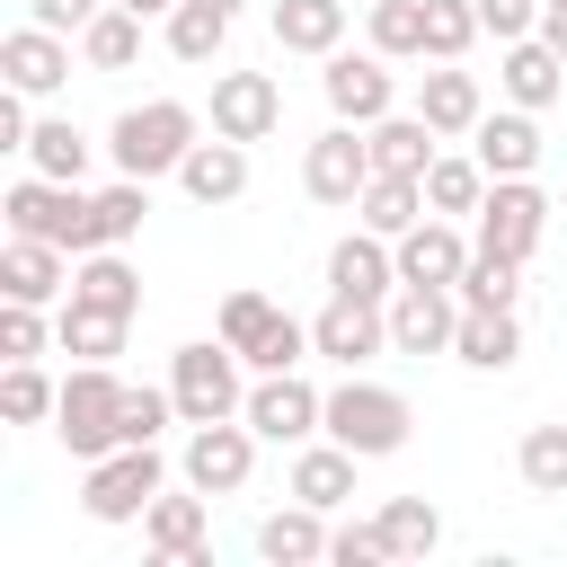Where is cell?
Here are the masks:
<instances>
[{
	"instance_id": "cell-54",
	"label": "cell",
	"mask_w": 567,
	"mask_h": 567,
	"mask_svg": "<svg viewBox=\"0 0 567 567\" xmlns=\"http://www.w3.org/2000/svg\"><path fill=\"white\" fill-rule=\"evenodd\" d=\"M558 204H567V195H558Z\"/></svg>"
},
{
	"instance_id": "cell-46",
	"label": "cell",
	"mask_w": 567,
	"mask_h": 567,
	"mask_svg": "<svg viewBox=\"0 0 567 567\" xmlns=\"http://www.w3.org/2000/svg\"><path fill=\"white\" fill-rule=\"evenodd\" d=\"M168 416H177V390H168V381H159V390H151V381H124V443H159Z\"/></svg>"
},
{
	"instance_id": "cell-2",
	"label": "cell",
	"mask_w": 567,
	"mask_h": 567,
	"mask_svg": "<svg viewBox=\"0 0 567 567\" xmlns=\"http://www.w3.org/2000/svg\"><path fill=\"white\" fill-rule=\"evenodd\" d=\"M0 221L27 230V239H53V248H71V257L106 248V239H97V195H80V186H62V177H35V168L0 195Z\"/></svg>"
},
{
	"instance_id": "cell-15",
	"label": "cell",
	"mask_w": 567,
	"mask_h": 567,
	"mask_svg": "<svg viewBox=\"0 0 567 567\" xmlns=\"http://www.w3.org/2000/svg\"><path fill=\"white\" fill-rule=\"evenodd\" d=\"M284 124V89H275V71H221L213 80V133H230V142H266Z\"/></svg>"
},
{
	"instance_id": "cell-6",
	"label": "cell",
	"mask_w": 567,
	"mask_h": 567,
	"mask_svg": "<svg viewBox=\"0 0 567 567\" xmlns=\"http://www.w3.org/2000/svg\"><path fill=\"white\" fill-rule=\"evenodd\" d=\"M159 487H168V470H159V443H115V452H97V461H89V478H80V505H89V523H142Z\"/></svg>"
},
{
	"instance_id": "cell-18",
	"label": "cell",
	"mask_w": 567,
	"mask_h": 567,
	"mask_svg": "<svg viewBox=\"0 0 567 567\" xmlns=\"http://www.w3.org/2000/svg\"><path fill=\"white\" fill-rule=\"evenodd\" d=\"M390 248H399V284H461V266H470V248H478V239H461V221L425 213V221H416V230H399Z\"/></svg>"
},
{
	"instance_id": "cell-40",
	"label": "cell",
	"mask_w": 567,
	"mask_h": 567,
	"mask_svg": "<svg viewBox=\"0 0 567 567\" xmlns=\"http://www.w3.org/2000/svg\"><path fill=\"white\" fill-rule=\"evenodd\" d=\"M142 221H151V177H115L97 195V239L124 248V239H142Z\"/></svg>"
},
{
	"instance_id": "cell-33",
	"label": "cell",
	"mask_w": 567,
	"mask_h": 567,
	"mask_svg": "<svg viewBox=\"0 0 567 567\" xmlns=\"http://www.w3.org/2000/svg\"><path fill=\"white\" fill-rule=\"evenodd\" d=\"M80 62H89V71H133V62H142V18H133L124 0H106V9L80 27Z\"/></svg>"
},
{
	"instance_id": "cell-44",
	"label": "cell",
	"mask_w": 567,
	"mask_h": 567,
	"mask_svg": "<svg viewBox=\"0 0 567 567\" xmlns=\"http://www.w3.org/2000/svg\"><path fill=\"white\" fill-rule=\"evenodd\" d=\"M301 354H319V346H310V319L275 310V328L248 346V372H301Z\"/></svg>"
},
{
	"instance_id": "cell-52",
	"label": "cell",
	"mask_w": 567,
	"mask_h": 567,
	"mask_svg": "<svg viewBox=\"0 0 567 567\" xmlns=\"http://www.w3.org/2000/svg\"><path fill=\"white\" fill-rule=\"evenodd\" d=\"M124 9H133V18H168L177 0H124Z\"/></svg>"
},
{
	"instance_id": "cell-27",
	"label": "cell",
	"mask_w": 567,
	"mask_h": 567,
	"mask_svg": "<svg viewBox=\"0 0 567 567\" xmlns=\"http://www.w3.org/2000/svg\"><path fill=\"white\" fill-rule=\"evenodd\" d=\"M363 133H372V168H390V177H425L434 168V142H443L425 115H399V106L381 124H363Z\"/></svg>"
},
{
	"instance_id": "cell-1",
	"label": "cell",
	"mask_w": 567,
	"mask_h": 567,
	"mask_svg": "<svg viewBox=\"0 0 567 567\" xmlns=\"http://www.w3.org/2000/svg\"><path fill=\"white\" fill-rule=\"evenodd\" d=\"M204 142V115L186 97H151V106H124L106 124V159L115 177H177V159Z\"/></svg>"
},
{
	"instance_id": "cell-5",
	"label": "cell",
	"mask_w": 567,
	"mask_h": 567,
	"mask_svg": "<svg viewBox=\"0 0 567 567\" xmlns=\"http://www.w3.org/2000/svg\"><path fill=\"white\" fill-rule=\"evenodd\" d=\"M239 346H221V337H195V346H177L168 354V390H177V425H213V416H239L248 408V390H239Z\"/></svg>"
},
{
	"instance_id": "cell-29",
	"label": "cell",
	"mask_w": 567,
	"mask_h": 567,
	"mask_svg": "<svg viewBox=\"0 0 567 567\" xmlns=\"http://www.w3.org/2000/svg\"><path fill=\"white\" fill-rule=\"evenodd\" d=\"M71 301H89V310H115V319H133L142 310V275L115 257V248H89L80 266H71Z\"/></svg>"
},
{
	"instance_id": "cell-50",
	"label": "cell",
	"mask_w": 567,
	"mask_h": 567,
	"mask_svg": "<svg viewBox=\"0 0 567 567\" xmlns=\"http://www.w3.org/2000/svg\"><path fill=\"white\" fill-rule=\"evenodd\" d=\"M35 115H27V89H0V151H27Z\"/></svg>"
},
{
	"instance_id": "cell-22",
	"label": "cell",
	"mask_w": 567,
	"mask_h": 567,
	"mask_svg": "<svg viewBox=\"0 0 567 567\" xmlns=\"http://www.w3.org/2000/svg\"><path fill=\"white\" fill-rule=\"evenodd\" d=\"M177 186L213 213V204H239L248 195V142H230V133H213V142H195L186 159H177Z\"/></svg>"
},
{
	"instance_id": "cell-53",
	"label": "cell",
	"mask_w": 567,
	"mask_h": 567,
	"mask_svg": "<svg viewBox=\"0 0 567 567\" xmlns=\"http://www.w3.org/2000/svg\"><path fill=\"white\" fill-rule=\"evenodd\" d=\"M540 9H567V0H540Z\"/></svg>"
},
{
	"instance_id": "cell-11",
	"label": "cell",
	"mask_w": 567,
	"mask_h": 567,
	"mask_svg": "<svg viewBox=\"0 0 567 567\" xmlns=\"http://www.w3.org/2000/svg\"><path fill=\"white\" fill-rule=\"evenodd\" d=\"M549 213H558V204H549L532 177H496V186H487V204H478V248H496V257H523V266H532V248H540Z\"/></svg>"
},
{
	"instance_id": "cell-35",
	"label": "cell",
	"mask_w": 567,
	"mask_h": 567,
	"mask_svg": "<svg viewBox=\"0 0 567 567\" xmlns=\"http://www.w3.org/2000/svg\"><path fill=\"white\" fill-rule=\"evenodd\" d=\"M461 310H514V292H523V257H496V248H470V266H461Z\"/></svg>"
},
{
	"instance_id": "cell-20",
	"label": "cell",
	"mask_w": 567,
	"mask_h": 567,
	"mask_svg": "<svg viewBox=\"0 0 567 567\" xmlns=\"http://www.w3.org/2000/svg\"><path fill=\"white\" fill-rule=\"evenodd\" d=\"M496 89H505V106H558V89H567V62H558V44L549 35H514L505 44V62H496Z\"/></svg>"
},
{
	"instance_id": "cell-14",
	"label": "cell",
	"mask_w": 567,
	"mask_h": 567,
	"mask_svg": "<svg viewBox=\"0 0 567 567\" xmlns=\"http://www.w3.org/2000/svg\"><path fill=\"white\" fill-rule=\"evenodd\" d=\"M142 540H151V558H168V567H204L213 558V514H204V487H186V496H151V514H142Z\"/></svg>"
},
{
	"instance_id": "cell-36",
	"label": "cell",
	"mask_w": 567,
	"mask_h": 567,
	"mask_svg": "<svg viewBox=\"0 0 567 567\" xmlns=\"http://www.w3.org/2000/svg\"><path fill=\"white\" fill-rule=\"evenodd\" d=\"M221 35H230V9H213V0H177L168 9V53L177 62H213Z\"/></svg>"
},
{
	"instance_id": "cell-30",
	"label": "cell",
	"mask_w": 567,
	"mask_h": 567,
	"mask_svg": "<svg viewBox=\"0 0 567 567\" xmlns=\"http://www.w3.org/2000/svg\"><path fill=\"white\" fill-rule=\"evenodd\" d=\"M257 558H275V567H310V558H328V523H319V505H284V514H266L257 523Z\"/></svg>"
},
{
	"instance_id": "cell-23",
	"label": "cell",
	"mask_w": 567,
	"mask_h": 567,
	"mask_svg": "<svg viewBox=\"0 0 567 567\" xmlns=\"http://www.w3.org/2000/svg\"><path fill=\"white\" fill-rule=\"evenodd\" d=\"M416 115L452 142V133H470L478 115H487V97H478V71H461V62H434L425 80H416Z\"/></svg>"
},
{
	"instance_id": "cell-10",
	"label": "cell",
	"mask_w": 567,
	"mask_h": 567,
	"mask_svg": "<svg viewBox=\"0 0 567 567\" xmlns=\"http://www.w3.org/2000/svg\"><path fill=\"white\" fill-rule=\"evenodd\" d=\"M239 416L257 425V443H310L328 425V390H310L301 372H257Z\"/></svg>"
},
{
	"instance_id": "cell-9",
	"label": "cell",
	"mask_w": 567,
	"mask_h": 567,
	"mask_svg": "<svg viewBox=\"0 0 567 567\" xmlns=\"http://www.w3.org/2000/svg\"><path fill=\"white\" fill-rule=\"evenodd\" d=\"M372 186V133L363 124H328L310 151H301V195L310 204H346L354 213V195Z\"/></svg>"
},
{
	"instance_id": "cell-42",
	"label": "cell",
	"mask_w": 567,
	"mask_h": 567,
	"mask_svg": "<svg viewBox=\"0 0 567 567\" xmlns=\"http://www.w3.org/2000/svg\"><path fill=\"white\" fill-rule=\"evenodd\" d=\"M53 399H62V381H44L35 363H9V372H0V416H9V425H44Z\"/></svg>"
},
{
	"instance_id": "cell-3",
	"label": "cell",
	"mask_w": 567,
	"mask_h": 567,
	"mask_svg": "<svg viewBox=\"0 0 567 567\" xmlns=\"http://www.w3.org/2000/svg\"><path fill=\"white\" fill-rule=\"evenodd\" d=\"M53 434H62V452L89 470L97 452H115L124 443V381H115V363H80L71 381H62V399H53Z\"/></svg>"
},
{
	"instance_id": "cell-41",
	"label": "cell",
	"mask_w": 567,
	"mask_h": 567,
	"mask_svg": "<svg viewBox=\"0 0 567 567\" xmlns=\"http://www.w3.org/2000/svg\"><path fill=\"white\" fill-rule=\"evenodd\" d=\"M478 35H487V27H478L470 0H425V62H461Z\"/></svg>"
},
{
	"instance_id": "cell-45",
	"label": "cell",
	"mask_w": 567,
	"mask_h": 567,
	"mask_svg": "<svg viewBox=\"0 0 567 567\" xmlns=\"http://www.w3.org/2000/svg\"><path fill=\"white\" fill-rule=\"evenodd\" d=\"M44 346H53L44 301H0V354H9V363H35Z\"/></svg>"
},
{
	"instance_id": "cell-48",
	"label": "cell",
	"mask_w": 567,
	"mask_h": 567,
	"mask_svg": "<svg viewBox=\"0 0 567 567\" xmlns=\"http://www.w3.org/2000/svg\"><path fill=\"white\" fill-rule=\"evenodd\" d=\"M478 9V27L496 35V44H514V35H540V0H470Z\"/></svg>"
},
{
	"instance_id": "cell-4",
	"label": "cell",
	"mask_w": 567,
	"mask_h": 567,
	"mask_svg": "<svg viewBox=\"0 0 567 567\" xmlns=\"http://www.w3.org/2000/svg\"><path fill=\"white\" fill-rule=\"evenodd\" d=\"M408 399L390 390V381H363V372H346L337 390H328V425L319 434H337L346 452H363V461H390L399 443H408Z\"/></svg>"
},
{
	"instance_id": "cell-21",
	"label": "cell",
	"mask_w": 567,
	"mask_h": 567,
	"mask_svg": "<svg viewBox=\"0 0 567 567\" xmlns=\"http://www.w3.org/2000/svg\"><path fill=\"white\" fill-rule=\"evenodd\" d=\"M470 151H478L487 177H532V168H540V115H532V106L478 115V124H470Z\"/></svg>"
},
{
	"instance_id": "cell-19",
	"label": "cell",
	"mask_w": 567,
	"mask_h": 567,
	"mask_svg": "<svg viewBox=\"0 0 567 567\" xmlns=\"http://www.w3.org/2000/svg\"><path fill=\"white\" fill-rule=\"evenodd\" d=\"M328 292H363V301H390L399 292V248L381 239V230H346L337 248H328Z\"/></svg>"
},
{
	"instance_id": "cell-34",
	"label": "cell",
	"mask_w": 567,
	"mask_h": 567,
	"mask_svg": "<svg viewBox=\"0 0 567 567\" xmlns=\"http://www.w3.org/2000/svg\"><path fill=\"white\" fill-rule=\"evenodd\" d=\"M487 186H496V177L478 168V151H470V159H443V151H434V168H425V213L461 221V213H478V204H487Z\"/></svg>"
},
{
	"instance_id": "cell-31",
	"label": "cell",
	"mask_w": 567,
	"mask_h": 567,
	"mask_svg": "<svg viewBox=\"0 0 567 567\" xmlns=\"http://www.w3.org/2000/svg\"><path fill=\"white\" fill-rule=\"evenodd\" d=\"M89 159H97V142H89L71 115H44V124L27 133V168H35V177H62V186H80V177H89Z\"/></svg>"
},
{
	"instance_id": "cell-51",
	"label": "cell",
	"mask_w": 567,
	"mask_h": 567,
	"mask_svg": "<svg viewBox=\"0 0 567 567\" xmlns=\"http://www.w3.org/2000/svg\"><path fill=\"white\" fill-rule=\"evenodd\" d=\"M540 35L558 44V62H567V9H540Z\"/></svg>"
},
{
	"instance_id": "cell-47",
	"label": "cell",
	"mask_w": 567,
	"mask_h": 567,
	"mask_svg": "<svg viewBox=\"0 0 567 567\" xmlns=\"http://www.w3.org/2000/svg\"><path fill=\"white\" fill-rule=\"evenodd\" d=\"M328 558H337V567H390L399 549H390L381 523H337V532H328Z\"/></svg>"
},
{
	"instance_id": "cell-49",
	"label": "cell",
	"mask_w": 567,
	"mask_h": 567,
	"mask_svg": "<svg viewBox=\"0 0 567 567\" xmlns=\"http://www.w3.org/2000/svg\"><path fill=\"white\" fill-rule=\"evenodd\" d=\"M97 9H106V0H27V18H35V27H53V35H80Z\"/></svg>"
},
{
	"instance_id": "cell-38",
	"label": "cell",
	"mask_w": 567,
	"mask_h": 567,
	"mask_svg": "<svg viewBox=\"0 0 567 567\" xmlns=\"http://www.w3.org/2000/svg\"><path fill=\"white\" fill-rule=\"evenodd\" d=\"M372 523L390 532V549H399V558H425V549H443V514H434L425 496H390Z\"/></svg>"
},
{
	"instance_id": "cell-7",
	"label": "cell",
	"mask_w": 567,
	"mask_h": 567,
	"mask_svg": "<svg viewBox=\"0 0 567 567\" xmlns=\"http://www.w3.org/2000/svg\"><path fill=\"white\" fill-rule=\"evenodd\" d=\"M177 470H186V487H204V496H239V487H248V470H257V425H248V416L186 425Z\"/></svg>"
},
{
	"instance_id": "cell-32",
	"label": "cell",
	"mask_w": 567,
	"mask_h": 567,
	"mask_svg": "<svg viewBox=\"0 0 567 567\" xmlns=\"http://www.w3.org/2000/svg\"><path fill=\"white\" fill-rule=\"evenodd\" d=\"M124 328H133V319L89 310V301H62V310H53V346L80 354V363H115V354H124Z\"/></svg>"
},
{
	"instance_id": "cell-37",
	"label": "cell",
	"mask_w": 567,
	"mask_h": 567,
	"mask_svg": "<svg viewBox=\"0 0 567 567\" xmlns=\"http://www.w3.org/2000/svg\"><path fill=\"white\" fill-rule=\"evenodd\" d=\"M363 9H372V53L425 62V0H363Z\"/></svg>"
},
{
	"instance_id": "cell-43",
	"label": "cell",
	"mask_w": 567,
	"mask_h": 567,
	"mask_svg": "<svg viewBox=\"0 0 567 567\" xmlns=\"http://www.w3.org/2000/svg\"><path fill=\"white\" fill-rule=\"evenodd\" d=\"M266 328H275V301H266V292H248V284H239V292H221V310H213V337H221V346H239V354H248Z\"/></svg>"
},
{
	"instance_id": "cell-24",
	"label": "cell",
	"mask_w": 567,
	"mask_h": 567,
	"mask_svg": "<svg viewBox=\"0 0 567 567\" xmlns=\"http://www.w3.org/2000/svg\"><path fill=\"white\" fill-rule=\"evenodd\" d=\"M354 461H363V452H346L337 434H328V443H292V496L319 505V514H337V505L354 496Z\"/></svg>"
},
{
	"instance_id": "cell-8",
	"label": "cell",
	"mask_w": 567,
	"mask_h": 567,
	"mask_svg": "<svg viewBox=\"0 0 567 567\" xmlns=\"http://www.w3.org/2000/svg\"><path fill=\"white\" fill-rule=\"evenodd\" d=\"M319 97H328V115L337 124H381L390 106H399V71H390V53H328L319 62Z\"/></svg>"
},
{
	"instance_id": "cell-16",
	"label": "cell",
	"mask_w": 567,
	"mask_h": 567,
	"mask_svg": "<svg viewBox=\"0 0 567 567\" xmlns=\"http://www.w3.org/2000/svg\"><path fill=\"white\" fill-rule=\"evenodd\" d=\"M0 301H44V310L71 301V248L9 230V248H0Z\"/></svg>"
},
{
	"instance_id": "cell-26",
	"label": "cell",
	"mask_w": 567,
	"mask_h": 567,
	"mask_svg": "<svg viewBox=\"0 0 567 567\" xmlns=\"http://www.w3.org/2000/svg\"><path fill=\"white\" fill-rule=\"evenodd\" d=\"M452 354H461L470 372H514V363H523V319H514V310H461Z\"/></svg>"
},
{
	"instance_id": "cell-13",
	"label": "cell",
	"mask_w": 567,
	"mask_h": 567,
	"mask_svg": "<svg viewBox=\"0 0 567 567\" xmlns=\"http://www.w3.org/2000/svg\"><path fill=\"white\" fill-rule=\"evenodd\" d=\"M461 292L452 284H399L390 292V354H452Z\"/></svg>"
},
{
	"instance_id": "cell-17",
	"label": "cell",
	"mask_w": 567,
	"mask_h": 567,
	"mask_svg": "<svg viewBox=\"0 0 567 567\" xmlns=\"http://www.w3.org/2000/svg\"><path fill=\"white\" fill-rule=\"evenodd\" d=\"M71 44L80 35H53V27H9V44H0V80L9 89H27V97H53L62 80H71Z\"/></svg>"
},
{
	"instance_id": "cell-25",
	"label": "cell",
	"mask_w": 567,
	"mask_h": 567,
	"mask_svg": "<svg viewBox=\"0 0 567 567\" xmlns=\"http://www.w3.org/2000/svg\"><path fill=\"white\" fill-rule=\"evenodd\" d=\"M266 27H275V44H284V53L328 62V53L346 44V0H275V9H266Z\"/></svg>"
},
{
	"instance_id": "cell-12",
	"label": "cell",
	"mask_w": 567,
	"mask_h": 567,
	"mask_svg": "<svg viewBox=\"0 0 567 567\" xmlns=\"http://www.w3.org/2000/svg\"><path fill=\"white\" fill-rule=\"evenodd\" d=\"M310 346L346 372H363L372 354H390V301H363V292H328V310L310 319Z\"/></svg>"
},
{
	"instance_id": "cell-28",
	"label": "cell",
	"mask_w": 567,
	"mask_h": 567,
	"mask_svg": "<svg viewBox=\"0 0 567 567\" xmlns=\"http://www.w3.org/2000/svg\"><path fill=\"white\" fill-rule=\"evenodd\" d=\"M354 221L381 230V239L416 230V221H425V177H390V168H372V186L354 195Z\"/></svg>"
},
{
	"instance_id": "cell-39",
	"label": "cell",
	"mask_w": 567,
	"mask_h": 567,
	"mask_svg": "<svg viewBox=\"0 0 567 567\" xmlns=\"http://www.w3.org/2000/svg\"><path fill=\"white\" fill-rule=\"evenodd\" d=\"M514 470H523L532 496H567V425H532L523 452H514Z\"/></svg>"
}]
</instances>
